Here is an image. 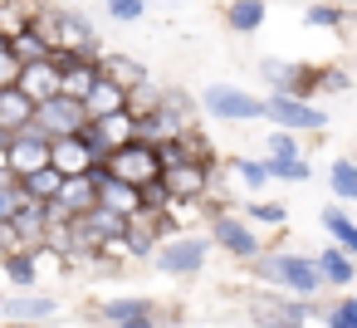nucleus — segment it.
I'll use <instances>...</instances> for the list:
<instances>
[{"mask_svg":"<svg viewBox=\"0 0 357 328\" xmlns=\"http://www.w3.org/2000/svg\"><path fill=\"white\" fill-rule=\"evenodd\" d=\"M333 6H342V10H347V6H352V0H333Z\"/></svg>","mask_w":357,"mask_h":328,"instance_id":"nucleus-45","label":"nucleus"},{"mask_svg":"<svg viewBox=\"0 0 357 328\" xmlns=\"http://www.w3.org/2000/svg\"><path fill=\"white\" fill-rule=\"evenodd\" d=\"M54 69H59V94L84 103L93 94V84L103 79V50L98 54H54Z\"/></svg>","mask_w":357,"mask_h":328,"instance_id":"nucleus-12","label":"nucleus"},{"mask_svg":"<svg viewBox=\"0 0 357 328\" xmlns=\"http://www.w3.org/2000/svg\"><path fill=\"white\" fill-rule=\"evenodd\" d=\"M172 6H176V0H172Z\"/></svg>","mask_w":357,"mask_h":328,"instance_id":"nucleus-48","label":"nucleus"},{"mask_svg":"<svg viewBox=\"0 0 357 328\" xmlns=\"http://www.w3.org/2000/svg\"><path fill=\"white\" fill-rule=\"evenodd\" d=\"M211 255H215V250H211L206 235H186V230H181V235H172V240L157 245L152 269H162V274H172V279H196Z\"/></svg>","mask_w":357,"mask_h":328,"instance_id":"nucleus-7","label":"nucleus"},{"mask_svg":"<svg viewBox=\"0 0 357 328\" xmlns=\"http://www.w3.org/2000/svg\"><path fill=\"white\" fill-rule=\"evenodd\" d=\"M93 191H98V206H108L113 216H123V221H137V216H142L137 186H128V181H118V177H103V181H93Z\"/></svg>","mask_w":357,"mask_h":328,"instance_id":"nucleus-19","label":"nucleus"},{"mask_svg":"<svg viewBox=\"0 0 357 328\" xmlns=\"http://www.w3.org/2000/svg\"><path fill=\"white\" fill-rule=\"evenodd\" d=\"M54 206L74 221V216H84V211H93V206H98V191H93V181H89V177H64V186H59Z\"/></svg>","mask_w":357,"mask_h":328,"instance_id":"nucleus-26","label":"nucleus"},{"mask_svg":"<svg viewBox=\"0 0 357 328\" xmlns=\"http://www.w3.org/2000/svg\"><path fill=\"white\" fill-rule=\"evenodd\" d=\"M10 54L20 59V69H30V64H50V59H54V50H50V40H45L40 30L15 35V40H10Z\"/></svg>","mask_w":357,"mask_h":328,"instance_id":"nucleus-34","label":"nucleus"},{"mask_svg":"<svg viewBox=\"0 0 357 328\" xmlns=\"http://www.w3.org/2000/svg\"><path fill=\"white\" fill-rule=\"evenodd\" d=\"M35 128L50 137V142H59V137H79L84 128H89V108L79 103V98H50V103H40L35 108Z\"/></svg>","mask_w":357,"mask_h":328,"instance_id":"nucleus-11","label":"nucleus"},{"mask_svg":"<svg viewBox=\"0 0 357 328\" xmlns=\"http://www.w3.org/2000/svg\"><path fill=\"white\" fill-rule=\"evenodd\" d=\"M313 318H323V328H357V294H337V299L318 304Z\"/></svg>","mask_w":357,"mask_h":328,"instance_id":"nucleus-35","label":"nucleus"},{"mask_svg":"<svg viewBox=\"0 0 357 328\" xmlns=\"http://www.w3.org/2000/svg\"><path fill=\"white\" fill-rule=\"evenodd\" d=\"M157 113H162V123H167V133H172V142L176 137H186V133H196V98L186 94V89H162V98H157Z\"/></svg>","mask_w":357,"mask_h":328,"instance_id":"nucleus-15","label":"nucleus"},{"mask_svg":"<svg viewBox=\"0 0 357 328\" xmlns=\"http://www.w3.org/2000/svg\"><path fill=\"white\" fill-rule=\"evenodd\" d=\"M35 123V103L20 94V89H0V133H25Z\"/></svg>","mask_w":357,"mask_h":328,"instance_id":"nucleus-24","label":"nucleus"},{"mask_svg":"<svg viewBox=\"0 0 357 328\" xmlns=\"http://www.w3.org/2000/svg\"><path fill=\"white\" fill-rule=\"evenodd\" d=\"M264 157H274V162L303 157V142H298L294 133H279V128H269V133H264Z\"/></svg>","mask_w":357,"mask_h":328,"instance_id":"nucleus-37","label":"nucleus"},{"mask_svg":"<svg viewBox=\"0 0 357 328\" xmlns=\"http://www.w3.org/2000/svg\"><path fill=\"white\" fill-rule=\"evenodd\" d=\"M79 142L89 147V157H93V162H108L113 152H123L128 142H137V118H132V113L89 118V128L79 133Z\"/></svg>","mask_w":357,"mask_h":328,"instance_id":"nucleus-9","label":"nucleus"},{"mask_svg":"<svg viewBox=\"0 0 357 328\" xmlns=\"http://www.w3.org/2000/svg\"><path fill=\"white\" fill-rule=\"evenodd\" d=\"M347 10L342 6H333V0H308L303 6V30H328V35H342L347 30Z\"/></svg>","mask_w":357,"mask_h":328,"instance_id":"nucleus-30","label":"nucleus"},{"mask_svg":"<svg viewBox=\"0 0 357 328\" xmlns=\"http://www.w3.org/2000/svg\"><path fill=\"white\" fill-rule=\"evenodd\" d=\"M50 167L59 177H89L93 157H89V147L79 137H59V142H50Z\"/></svg>","mask_w":357,"mask_h":328,"instance_id":"nucleus-22","label":"nucleus"},{"mask_svg":"<svg viewBox=\"0 0 357 328\" xmlns=\"http://www.w3.org/2000/svg\"><path fill=\"white\" fill-rule=\"evenodd\" d=\"M318 304H298L279 289H250L245 294V313L255 328H308Z\"/></svg>","mask_w":357,"mask_h":328,"instance_id":"nucleus-6","label":"nucleus"},{"mask_svg":"<svg viewBox=\"0 0 357 328\" xmlns=\"http://www.w3.org/2000/svg\"><path fill=\"white\" fill-rule=\"evenodd\" d=\"M259 79H264V94H284V98H298V103H313L323 94V64H308V59H274V54H264L259 59Z\"/></svg>","mask_w":357,"mask_h":328,"instance_id":"nucleus-4","label":"nucleus"},{"mask_svg":"<svg viewBox=\"0 0 357 328\" xmlns=\"http://www.w3.org/2000/svg\"><path fill=\"white\" fill-rule=\"evenodd\" d=\"M0 313L10 323H35V328H50V318H59V299L54 294H0Z\"/></svg>","mask_w":357,"mask_h":328,"instance_id":"nucleus-14","label":"nucleus"},{"mask_svg":"<svg viewBox=\"0 0 357 328\" xmlns=\"http://www.w3.org/2000/svg\"><path fill=\"white\" fill-rule=\"evenodd\" d=\"M108 177H118V181H128V186L142 191V186L162 181V152L152 142H128L123 152L108 157Z\"/></svg>","mask_w":357,"mask_h":328,"instance_id":"nucleus-10","label":"nucleus"},{"mask_svg":"<svg viewBox=\"0 0 357 328\" xmlns=\"http://www.w3.org/2000/svg\"><path fill=\"white\" fill-rule=\"evenodd\" d=\"M35 20H40V0H0V40H15V35H25V30H35Z\"/></svg>","mask_w":357,"mask_h":328,"instance_id":"nucleus-23","label":"nucleus"},{"mask_svg":"<svg viewBox=\"0 0 357 328\" xmlns=\"http://www.w3.org/2000/svg\"><path fill=\"white\" fill-rule=\"evenodd\" d=\"M162 318L157 313H142V318H123V323H108V328H157Z\"/></svg>","mask_w":357,"mask_h":328,"instance_id":"nucleus-41","label":"nucleus"},{"mask_svg":"<svg viewBox=\"0 0 357 328\" xmlns=\"http://www.w3.org/2000/svg\"><path fill=\"white\" fill-rule=\"evenodd\" d=\"M15 186H20V196H25V201H35V206H50V201L59 196V186H64V177H59L54 167H40V172H30V177H20Z\"/></svg>","mask_w":357,"mask_h":328,"instance_id":"nucleus-31","label":"nucleus"},{"mask_svg":"<svg viewBox=\"0 0 357 328\" xmlns=\"http://www.w3.org/2000/svg\"><path fill=\"white\" fill-rule=\"evenodd\" d=\"M230 181L245 191V196H259L269 186V172H264V157H230Z\"/></svg>","mask_w":357,"mask_h":328,"instance_id":"nucleus-32","label":"nucleus"},{"mask_svg":"<svg viewBox=\"0 0 357 328\" xmlns=\"http://www.w3.org/2000/svg\"><path fill=\"white\" fill-rule=\"evenodd\" d=\"M6 328H35V323H6Z\"/></svg>","mask_w":357,"mask_h":328,"instance_id":"nucleus-44","label":"nucleus"},{"mask_svg":"<svg viewBox=\"0 0 357 328\" xmlns=\"http://www.w3.org/2000/svg\"><path fill=\"white\" fill-rule=\"evenodd\" d=\"M313 269H318L323 289H337V294H347V289L357 284V260H347L337 245H323V250H313Z\"/></svg>","mask_w":357,"mask_h":328,"instance_id":"nucleus-17","label":"nucleus"},{"mask_svg":"<svg viewBox=\"0 0 357 328\" xmlns=\"http://www.w3.org/2000/svg\"><path fill=\"white\" fill-rule=\"evenodd\" d=\"M142 313H157V304L142 299V294H108V299L93 304V318H98L103 328H108V323H123V318H142Z\"/></svg>","mask_w":357,"mask_h":328,"instance_id":"nucleus-20","label":"nucleus"},{"mask_svg":"<svg viewBox=\"0 0 357 328\" xmlns=\"http://www.w3.org/2000/svg\"><path fill=\"white\" fill-rule=\"evenodd\" d=\"M40 167H50V137L30 123L25 133H15L10 137V152H6V172L20 181V177H30V172H40Z\"/></svg>","mask_w":357,"mask_h":328,"instance_id":"nucleus-13","label":"nucleus"},{"mask_svg":"<svg viewBox=\"0 0 357 328\" xmlns=\"http://www.w3.org/2000/svg\"><path fill=\"white\" fill-rule=\"evenodd\" d=\"M45 260H50L45 250H15V255L0 260V279H6L10 289H20V294H30V289H40Z\"/></svg>","mask_w":357,"mask_h":328,"instance_id":"nucleus-16","label":"nucleus"},{"mask_svg":"<svg viewBox=\"0 0 357 328\" xmlns=\"http://www.w3.org/2000/svg\"><path fill=\"white\" fill-rule=\"evenodd\" d=\"M6 50H10V45H6V40H0V54H6Z\"/></svg>","mask_w":357,"mask_h":328,"instance_id":"nucleus-47","label":"nucleus"},{"mask_svg":"<svg viewBox=\"0 0 357 328\" xmlns=\"http://www.w3.org/2000/svg\"><path fill=\"white\" fill-rule=\"evenodd\" d=\"M328 191H333L337 206H352L357 201V157H337L328 167Z\"/></svg>","mask_w":357,"mask_h":328,"instance_id":"nucleus-33","label":"nucleus"},{"mask_svg":"<svg viewBox=\"0 0 357 328\" xmlns=\"http://www.w3.org/2000/svg\"><path fill=\"white\" fill-rule=\"evenodd\" d=\"M35 30L50 40L54 54H98V30L84 10H64V6H40V20Z\"/></svg>","mask_w":357,"mask_h":328,"instance_id":"nucleus-3","label":"nucleus"},{"mask_svg":"<svg viewBox=\"0 0 357 328\" xmlns=\"http://www.w3.org/2000/svg\"><path fill=\"white\" fill-rule=\"evenodd\" d=\"M84 108H89V118L128 113V89H123V84H113V79H98V84H93V94L84 98Z\"/></svg>","mask_w":357,"mask_h":328,"instance_id":"nucleus-28","label":"nucleus"},{"mask_svg":"<svg viewBox=\"0 0 357 328\" xmlns=\"http://www.w3.org/2000/svg\"><path fill=\"white\" fill-rule=\"evenodd\" d=\"M264 172H269V181H279V186H303V181H313V167H308V157H289V162H274V157H264Z\"/></svg>","mask_w":357,"mask_h":328,"instance_id":"nucleus-36","label":"nucleus"},{"mask_svg":"<svg viewBox=\"0 0 357 328\" xmlns=\"http://www.w3.org/2000/svg\"><path fill=\"white\" fill-rule=\"evenodd\" d=\"M206 240H211V250H220V255H230L235 264H250L259 250H264V235L240 216V211H230V206H220V201H206Z\"/></svg>","mask_w":357,"mask_h":328,"instance_id":"nucleus-2","label":"nucleus"},{"mask_svg":"<svg viewBox=\"0 0 357 328\" xmlns=\"http://www.w3.org/2000/svg\"><path fill=\"white\" fill-rule=\"evenodd\" d=\"M264 123L279 128V133H294V137H303V133H318L323 137L328 113L318 103H298V98H284V94H264Z\"/></svg>","mask_w":357,"mask_h":328,"instance_id":"nucleus-8","label":"nucleus"},{"mask_svg":"<svg viewBox=\"0 0 357 328\" xmlns=\"http://www.w3.org/2000/svg\"><path fill=\"white\" fill-rule=\"evenodd\" d=\"M264 15H269L264 0H230V6H225V30L230 35H259Z\"/></svg>","mask_w":357,"mask_h":328,"instance_id":"nucleus-27","label":"nucleus"},{"mask_svg":"<svg viewBox=\"0 0 357 328\" xmlns=\"http://www.w3.org/2000/svg\"><path fill=\"white\" fill-rule=\"evenodd\" d=\"M20 245H15V230L10 225H0V260H6V255H15Z\"/></svg>","mask_w":357,"mask_h":328,"instance_id":"nucleus-42","label":"nucleus"},{"mask_svg":"<svg viewBox=\"0 0 357 328\" xmlns=\"http://www.w3.org/2000/svg\"><path fill=\"white\" fill-rule=\"evenodd\" d=\"M103 10L118 20V25H137L147 15V0H103Z\"/></svg>","mask_w":357,"mask_h":328,"instance_id":"nucleus-38","label":"nucleus"},{"mask_svg":"<svg viewBox=\"0 0 357 328\" xmlns=\"http://www.w3.org/2000/svg\"><path fill=\"white\" fill-rule=\"evenodd\" d=\"M347 30H357V15H352V20H347Z\"/></svg>","mask_w":357,"mask_h":328,"instance_id":"nucleus-46","label":"nucleus"},{"mask_svg":"<svg viewBox=\"0 0 357 328\" xmlns=\"http://www.w3.org/2000/svg\"><path fill=\"white\" fill-rule=\"evenodd\" d=\"M20 84V59L6 50V54H0V89H15Z\"/></svg>","mask_w":357,"mask_h":328,"instance_id":"nucleus-40","label":"nucleus"},{"mask_svg":"<svg viewBox=\"0 0 357 328\" xmlns=\"http://www.w3.org/2000/svg\"><path fill=\"white\" fill-rule=\"evenodd\" d=\"M240 216H245L255 230H284V225H289V206H284V201H264V196H245Z\"/></svg>","mask_w":357,"mask_h":328,"instance_id":"nucleus-29","label":"nucleus"},{"mask_svg":"<svg viewBox=\"0 0 357 328\" xmlns=\"http://www.w3.org/2000/svg\"><path fill=\"white\" fill-rule=\"evenodd\" d=\"M196 108L215 123H264V94H245L240 84H206Z\"/></svg>","mask_w":357,"mask_h":328,"instance_id":"nucleus-5","label":"nucleus"},{"mask_svg":"<svg viewBox=\"0 0 357 328\" xmlns=\"http://www.w3.org/2000/svg\"><path fill=\"white\" fill-rule=\"evenodd\" d=\"M318 225H323V235H328V245H337L347 260H357V221L337 206V201H328L323 211H318Z\"/></svg>","mask_w":357,"mask_h":328,"instance_id":"nucleus-18","label":"nucleus"},{"mask_svg":"<svg viewBox=\"0 0 357 328\" xmlns=\"http://www.w3.org/2000/svg\"><path fill=\"white\" fill-rule=\"evenodd\" d=\"M245 269H250V279H259V289H279L298 304H318L328 294L318 269H313V255H303V250H269L264 245Z\"/></svg>","mask_w":357,"mask_h":328,"instance_id":"nucleus-1","label":"nucleus"},{"mask_svg":"<svg viewBox=\"0 0 357 328\" xmlns=\"http://www.w3.org/2000/svg\"><path fill=\"white\" fill-rule=\"evenodd\" d=\"M35 108L40 103H50V98H59V69H54V59L50 64H30V69H20V84H15Z\"/></svg>","mask_w":357,"mask_h":328,"instance_id":"nucleus-21","label":"nucleus"},{"mask_svg":"<svg viewBox=\"0 0 357 328\" xmlns=\"http://www.w3.org/2000/svg\"><path fill=\"white\" fill-rule=\"evenodd\" d=\"M357 79L342 69V64H323V94H352Z\"/></svg>","mask_w":357,"mask_h":328,"instance_id":"nucleus-39","label":"nucleus"},{"mask_svg":"<svg viewBox=\"0 0 357 328\" xmlns=\"http://www.w3.org/2000/svg\"><path fill=\"white\" fill-rule=\"evenodd\" d=\"M103 79H113V84H123L128 94H132V89H142V84H152V74H147V64H137L132 54H113V50H103Z\"/></svg>","mask_w":357,"mask_h":328,"instance_id":"nucleus-25","label":"nucleus"},{"mask_svg":"<svg viewBox=\"0 0 357 328\" xmlns=\"http://www.w3.org/2000/svg\"><path fill=\"white\" fill-rule=\"evenodd\" d=\"M157 328H186V323H176V318H167V323H157Z\"/></svg>","mask_w":357,"mask_h":328,"instance_id":"nucleus-43","label":"nucleus"}]
</instances>
